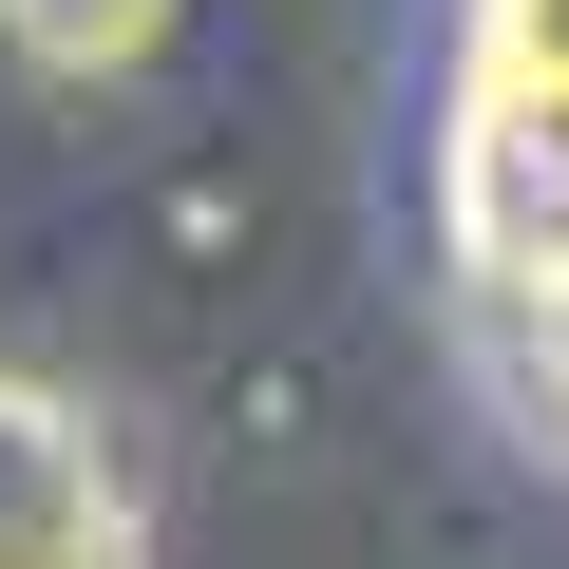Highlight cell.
Wrapping results in <instances>:
<instances>
[{
  "label": "cell",
  "instance_id": "obj_1",
  "mask_svg": "<svg viewBox=\"0 0 569 569\" xmlns=\"http://www.w3.org/2000/svg\"><path fill=\"white\" fill-rule=\"evenodd\" d=\"M456 247L512 305H569V39H512L456 114Z\"/></svg>",
  "mask_w": 569,
  "mask_h": 569
},
{
  "label": "cell",
  "instance_id": "obj_2",
  "mask_svg": "<svg viewBox=\"0 0 569 569\" xmlns=\"http://www.w3.org/2000/svg\"><path fill=\"white\" fill-rule=\"evenodd\" d=\"M0 569H133V475L58 380H0Z\"/></svg>",
  "mask_w": 569,
  "mask_h": 569
},
{
  "label": "cell",
  "instance_id": "obj_3",
  "mask_svg": "<svg viewBox=\"0 0 569 569\" xmlns=\"http://www.w3.org/2000/svg\"><path fill=\"white\" fill-rule=\"evenodd\" d=\"M0 39H20L39 77H133L171 39V0H0Z\"/></svg>",
  "mask_w": 569,
  "mask_h": 569
}]
</instances>
